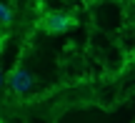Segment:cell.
Masks as SVG:
<instances>
[{
    "mask_svg": "<svg viewBox=\"0 0 135 123\" xmlns=\"http://www.w3.org/2000/svg\"><path fill=\"white\" fill-rule=\"evenodd\" d=\"M83 3H93V0H83Z\"/></svg>",
    "mask_w": 135,
    "mask_h": 123,
    "instance_id": "cell-6",
    "label": "cell"
},
{
    "mask_svg": "<svg viewBox=\"0 0 135 123\" xmlns=\"http://www.w3.org/2000/svg\"><path fill=\"white\" fill-rule=\"evenodd\" d=\"M73 25H75V20H73L70 15H65V13H48L43 18V28L48 30V33H65Z\"/></svg>",
    "mask_w": 135,
    "mask_h": 123,
    "instance_id": "cell-2",
    "label": "cell"
},
{
    "mask_svg": "<svg viewBox=\"0 0 135 123\" xmlns=\"http://www.w3.org/2000/svg\"><path fill=\"white\" fill-rule=\"evenodd\" d=\"M0 48H3V35H0Z\"/></svg>",
    "mask_w": 135,
    "mask_h": 123,
    "instance_id": "cell-5",
    "label": "cell"
},
{
    "mask_svg": "<svg viewBox=\"0 0 135 123\" xmlns=\"http://www.w3.org/2000/svg\"><path fill=\"white\" fill-rule=\"evenodd\" d=\"M10 20H13V13H10V8L0 3V23H5V25H8Z\"/></svg>",
    "mask_w": 135,
    "mask_h": 123,
    "instance_id": "cell-3",
    "label": "cell"
},
{
    "mask_svg": "<svg viewBox=\"0 0 135 123\" xmlns=\"http://www.w3.org/2000/svg\"><path fill=\"white\" fill-rule=\"evenodd\" d=\"M0 85H3V70H0Z\"/></svg>",
    "mask_w": 135,
    "mask_h": 123,
    "instance_id": "cell-4",
    "label": "cell"
},
{
    "mask_svg": "<svg viewBox=\"0 0 135 123\" xmlns=\"http://www.w3.org/2000/svg\"><path fill=\"white\" fill-rule=\"evenodd\" d=\"M8 85H10V90H13V93L25 95L30 88H33V75H30L23 65H15V68L10 70V75H8Z\"/></svg>",
    "mask_w": 135,
    "mask_h": 123,
    "instance_id": "cell-1",
    "label": "cell"
}]
</instances>
